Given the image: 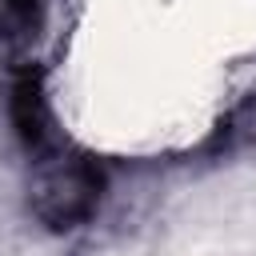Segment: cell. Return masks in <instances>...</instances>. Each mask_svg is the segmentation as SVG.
<instances>
[{"label": "cell", "mask_w": 256, "mask_h": 256, "mask_svg": "<svg viewBox=\"0 0 256 256\" xmlns=\"http://www.w3.org/2000/svg\"><path fill=\"white\" fill-rule=\"evenodd\" d=\"M108 164L72 136L40 156L24 160V204L48 236H72L88 228L108 196Z\"/></svg>", "instance_id": "6da1fadb"}, {"label": "cell", "mask_w": 256, "mask_h": 256, "mask_svg": "<svg viewBox=\"0 0 256 256\" xmlns=\"http://www.w3.org/2000/svg\"><path fill=\"white\" fill-rule=\"evenodd\" d=\"M4 116H8V128H12L24 160L68 140L64 120H60V112L52 104L48 64H32L24 72L4 76Z\"/></svg>", "instance_id": "7a4b0ae2"}, {"label": "cell", "mask_w": 256, "mask_h": 256, "mask_svg": "<svg viewBox=\"0 0 256 256\" xmlns=\"http://www.w3.org/2000/svg\"><path fill=\"white\" fill-rule=\"evenodd\" d=\"M52 0H0V72H24L44 60Z\"/></svg>", "instance_id": "3957f363"}, {"label": "cell", "mask_w": 256, "mask_h": 256, "mask_svg": "<svg viewBox=\"0 0 256 256\" xmlns=\"http://www.w3.org/2000/svg\"><path fill=\"white\" fill-rule=\"evenodd\" d=\"M196 156L204 160H232V156H256V92L228 104L212 132L196 144Z\"/></svg>", "instance_id": "277c9868"}]
</instances>
